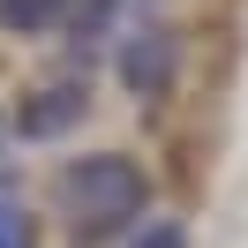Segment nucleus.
Masks as SVG:
<instances>
[{
  "mask_svg": "<svg viewBox=\"0 0 248 248\" xmlns=\"http://www.w3.org/2000/svg\"><path fill=\"white\" fill-rule=\"evenodd\" d=\"M61 218L76 241H113V226H128V218L143 211V196H151V181H143L136 158H76V166H61Z\"/></svg>",
  "mask_w": 248,
  "mask_h": 248,
  "instance_id": "1",
  "label": "nucleus"
},
{
  "mask_svg": "<svg viewBox=\"0 0 248 248\" xmlns=\"http://www.w3.org/2000/svg\"><path fill=\"white\" fill-rule=\"evenodd\" d=\"M83 113H91V91H83V83H53V91H38L31 106H23L16 128H23L31 143H53V136H68Z\"/></svg>",
  "mask_w": 248,
  "mask_h": 248,
  "instance_id": "2",
  "label": "nucleus"
},
{
  "mask_svg": "<svg viewBox=\"0 0 248 248\" xmlns=\"http://www.w3.org/2000/svg\"><path fill=\"white\" fill-rule=\"evenodd\" d=\"M166 68H173V38L166 31H143V38L121 46V76H128L136 98H158V91H166Z\"/></svg>",
  "mask_w": 248,
  "mask_h": 248,
  "instance_id": "3",
  "label": "nucleus"
},
{
  "mask_svg": "<svg viewBox=\"0 0 248 248\" xmlns=\"http://www.w3.org/2000/svg\"><path fill=\"white\" fill-rule=\"evenodd\" d=\"M68 8H76V0H0V23H8V31H53V23L68 16Z\"/></svg>",
  "mask_w": 248,
  "mask_h": 248,
  "instance_id": "4",
  "label": "nucleus"
},
{
  "mask_svg": "<svg viewBox=\"0 0 248 248\" xmlns=\"http://www.w3.org/2000/svg\"><path fill=\"white\" fill-rule=\"evenodd\" d=\"M0 248H38V233H31V218H23L16 203H0Z\"/></svg>",
  "mask_w": 248,
  "mask_h": 248,
  "instance_id": "5",
  "label": "nucleus"
},
{
  "mask_svg": "<svg viewBox=\"0 0 248 248\" xmlns=\"http://www.w3.org/2000/svg\"><path fill=\"white\" fill-rule=\"evenodd\" d=\"M136 248H188V233H181V226H173V218H166V226H151V233H136Z\"/></svg>",
  "mask_w": 248,
  "mask_h": 248,
  "instance_id": "6",
  "label": "nucleus"
}]
</instances>
